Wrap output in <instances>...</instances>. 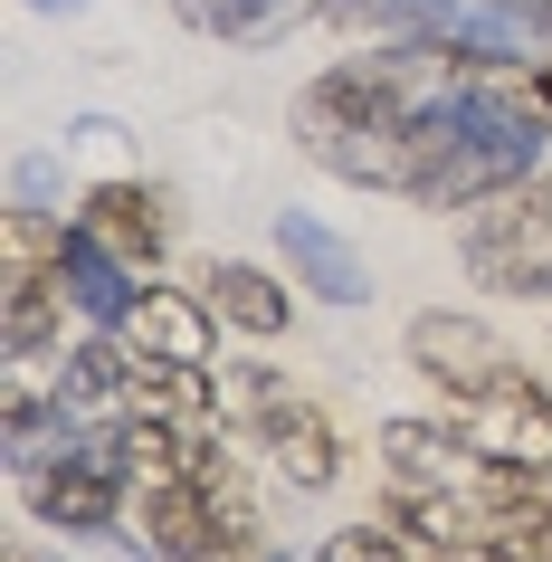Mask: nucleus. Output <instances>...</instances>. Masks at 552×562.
<instances>
[{"label": "nucleus", "mask_w": 552, "mask_h": 562, "mask_svg": "<svg viewBox=\"0 0 552 562\" xmlns=\"http://www.w3.org/2000/svg\"><path fill=\"white\" fill-rule=\"evenodd\" d=\"M201 296L219 305V325L229 334H248V344H277V334H286V286H277V277H267V267H248V258H219L201 277Z\"/></svg>", "instance_id": "9d476101"}, {"label": "nucleus", "mask_w": 552, "mask_h": 562, "mask_svg": "<svg viewBox=\"0 0 552 562\" xmlns=\"http://www.w3.org/2000/svg\"><path fill=\"white\" fill-rule=\"evenodd\" d=\"M124 476H134V448H124V429H115V439L77 448L58 468H30V505L48 525H67V533H95V525L124 515Z\"/></svg>", "instance_id": "20e7f679"}, {"label": "nucleus", "mask_w": 552, "mask_h": 562, "mask_svg": "<svg viewBox=\"0 0 552 562\" xmlns=\"http://www.w3.org/2000/svg\"><path fill=\"white\" fill-rule=\"evenodd\" d=\"M258 439H267V458H277V476H286V486H305V496H315V486H334V476H343V448H334V419L315 411V401H277V411L258 419Z\"/></svg>", "instance_id": "6e6552de"}, {"label": "nucleus", "mask_w": 552, "mask_h": 562, "mask_svg": "<svg viewBox=\"0 0 552 562\" xmlns=\"http://www.w3.org/2000/svg\"><path fill=\"white\" fill-rule=\"evenodd\" d=\"M466 267L495 296H552V181H505L466 229Z\"/></svg>", "instance_id": "f257e3e1"}, {"label": "nucleus", "mask_w": 552, "mask_h": 562, "mask_svg": "<svg viewBox=\"0 0 552 562\" xmlns=\"http://www.w3.org/2000/svg\"><path fill=\"white\" fill-rule=\"evenodd\" d=\"M458 439L476 448V458H495V468H533V458H552V391H533L523 372H505L495 391L458 401Z\"/></svg>", "instance_id": "39448f33"}, {"label": "nucleus", "mask_w": 552, "mask_h": 562, "mask_svg": "<svg viewBox=\"0 0 552 562\" xmlns=\"http://www.w3.org/2000/svg\"><path fill=\"white\" fill-rule=\"evenodd\" d=\"M105 401H134V344L124 334H95L58 362V411H105Z\"/></svg>", "instance_id": "ddd939ff"}, {"label": "nucleus", "mask_w": 552, "mask_h": 562, "mask_svg": "<svg viewBox=\"0 0 552 562\" xmlns=\"http://www.w3.org/2000/svg\"><path fill=\"white\" fill-rule=\"evenodd\" d=\"M381 468H391V486H409V496H448V486H476V448L448 439L438 419H391L381 429Z\"/></svg>", "instance_id": "0eeeda50"}, {"label": "nucleus", "mask_w": 552, "mask_h": 562, "mask_svg": "<svg viewBox=\"0 0 552 562\" xmlns=\"http://www.w3.org/2000/svg\"><path fill=\"white\" fill-rule=\"evenodd\" d=\"M124 411L210 429V419H219V382H210V362H144L134 353V401H124Z\"/></svg>", "instance_id": "f8f14e48"}, {"label": "nucleus", "mask_w": 552, "mask_h": 562, "mask_svg": "<svg viewBox=\"0 0 552 562\" xmlns=\"http://www.w3.org/2000/svg\"><path fill=\"white\" fill-rule=\"evenodd\" d=\"M401 353L419 382H438L448 401H476V391H495L505 372H515V344L495 325H476V315H409Z\"/></svg>", "instance_id": "7ed1b4c3"}, {"label": "nucleus", "mask_w": 552, "mask_h": 562, "mask_svg": "<svg viewBox=\"0 0 552 562\" xmlns=\"http://www.w3.org/2000/svg\"><path fill=\"white\" fill-rule=\"evenodd\" d=\"M115 334L144 362H210V344H219V305L191 296V286H144V296L124 305Z\"/></svg>", "instance_id": "423d86ee"}, {"label": "nucleus", "mask_w": 552, "mask_h": 562, "mask_svg": "<svg viewBox=\"0 0 552 562\" xmlns=\"http://www.w3.org/2000/svg\"><path fill=\"white\" fill-rule=\"evenodd\" d=\"M315 562H409V553H401V533H372V525H343V533H334V543H324Z\"/></svg>", "instance_id": "f3484780"}, {"label": "nucleus", "mask_w": 552, "mask_h": 562, "mask_svg": "<svg viewBox=\"0 0 552 562\" xmlns=\"http://www.w3.org/2000/svg\"><path fill=\"white\" fill-rule=\"evenodd\" d=\"M124 448H134V476H191V486H219L229 476V448L191 429V419H124Z\"/></svg>", "instance_id": "1a4fd4ad"}, {"label": "nucleus", "mask_w": 552, "mask_h": 562, "mask_svg": "<svg viewBox=\"0 0 552 562\" xmlns=\"http://www.w3.org/2000/svg\"><path fill=\"white\" fill-rule=\"evenodd\" d=\"M87 238H105L124 267H153L162 258V201H153L144 181H105L87 201Z\"/></svg>", "instance_id": "9b49d317"}, {"label": "nucleus", "mask_w": 552, "mask_h": 562, "mask_svg": "<svg viewBox=\"0 0 552 562\" xmlns=\"http://www.w3.org/2000/svg\"><path fill=\"white\" fill-rule=\"evenodd\" d=\"M58 305H67V286H10V353H48Z\"/></svg>", "instance_id": "2eb2a0df"}, {"label": "nucleus", "mask_w": 552, "mask_h": 562, "mask_svg": "<svg viewBox=\"0 0 552 562\" xmlns=\"http://www.w3.org/2000/svg\"><path fill=\"white\" fill-rule=\"evenodd\" d=\"M67 258H77L67 220H38V210H20V220L0 229V267H10V286H67Z\"/></svg>", "instance_id": "4468645a"}, {"label": "nucleus", "mask_w": 552, "mask_h": 562, "mask_svg": "<svg viewBox=\"0 0 552 562\" xmlns=\"http://www.w3.org/2000/svg\"><path fill=\"white\" fill-rule=\"evenodd\" d=\"M229 476H219V486H191V476H134V496H124L134 543L162 553V562H219V543H229Z\"/></svg>", "instance_id": "f03ea898"}, {"label": "nucleus", "mask_w": 552, "mask_h": 562, "mask_svg": "<svg viewBox=\"0 0 552 562\" xmlns=\"http://www.w3.org/2000/svg\"><path fill=\"white\" fill-rule=\"evenodd\" d=\"M286 248H295V258H305V267L324 277V296H334V305H352V296H362V267H352L343 248H334V238H315L305 220H286Z\"/></svg>", "instance_id": "dca6fc26"}]
</instances>
